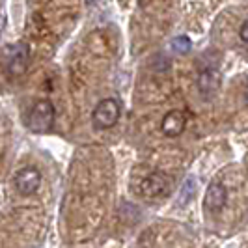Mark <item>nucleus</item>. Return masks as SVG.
<instances>
[{
	"label": "nucleus",
	"instance_id": "nucleus-8",
	"mask_svg": "<svg viewBox=\"0 0 248 248\" xmlns=\"http://www.w3.org/2000/svg\"><path fill=\"white\" fill-rule=\"evenodd\" d=\"M228 202V190L220 181H213L205 192V207L209 211H220Z\"/></svg>",
	"mask_w": 248,
	"mask_h": 248
},
{
	"label": "nucleus",
	"instance_id": "nucleus-9",
	"mask_svg": "<svg viewBox=\"0 0 248 248\" xmlns=\"http://www.w3.org/2000/svg\"><path fill=\"white\" fill-rule=\"evenodd\" d=\"M172 49H174L177 54H186V52H190V39L186 36L175 37L174 41H172Z\"/></svg>",
	"mask_w": 248,
	"mask_h": 248
},
{
	"label": "nucleus",
	"instance_id": "nucleus-5",
	"mask_svg": "<svg viewBox=\"0 0 248 248\" xmlns=\"http://www.w3.org/2000/svg\"><path fill=\"white\" fill-rule=\"evenodd\" d=\"M196 84H198L202 97L211 99L218 93V90L222 86V75L217 67H205L203 71H200Z\"/></svg>",
	"mask_w": 248,
	"mask_h": 248
},
{
	"label": "nucleus",
	"instance_id": "nucleus-7",
	"mask_svg": "<svg viewBox=\"0 0 248 248\" xmlns=\"http://www.w3.org/2000/svg\"><path fill=\"white\" fill-rule=\"evenodd\" d=\"M168 183H170V179H168L166 174H162V172H153V174H149L146 179H142L140 190H142L144 196L155 198V196L162 194V192L168 188Z\"/></svg>",
	"mask_w": 248,
	"mask_h": 248
},
{
	"label": "nucleus",
	"instance_id": "nucleus-2",
	"mask_svg": "<svg viewBox=\"0 0 248 248\" xmlns=\"http://www.w3.org/2000/svg\"><path fill=\"white\" fill-rule=\"evenodd\" d=\"M122 116V105L120 101L107 97V99L99 101L93 108L92 114V122L97 129H112L114 125L120 122Z\"/></svg>",
	"mask_w": 248,
	"mask_h": 248
},
{
	"label": "nucleus",
	"instance_id": "nucleus-4",
	"mask_svg": "<svg viewBox=\"0 0 248 248\" xmlns=\"http://www.w3.org/2000/svg\"><path fill=\"white\" fill-rule=\"evenodd\" d=\"M13 183H15V188H17L19 194L30 196L41 185V172L36 166H25L13 175Z\"/></svg>",
	"mask_w": 248,
	"mask_h": 248
},
{
	"label": "nucleus",
	"instance_id": "nucleus-3",
	"mask_svg": "<svg viewBox=\"0 0 248 248\" xmlns=\"http://www.w3.org/2000/svg\"><path fill=\"white\" fill-rule=\"evenodd\" d=\"M28 62H30V49L25 43L12 45L6 50V67H8V73L13 75V77H19V75L25 73Z\"/></svg>",
	"mask_w": 248,
	"mask_h": 248
},
{
	"label": "nucleus",
	"instance_id": "nucleus-6",
	"mask_svg": "<svg viewBox=\"0 0 248 248\" xmlns=\"http://www.w3.org/2000/svg\"><path fill=\"white\" fill-rule=\"evenodd\" d=\"M185 127H186V116H185V112L183 110L174 108V110H170V112H166V114H164L161 129L166 137L175 138V137H179V135H183Z\"/></svg>",
	"mask_w": 248,
	"mask_h": 248
},
{
	"label": "nucleus",
	"instance_id": "nucleus-11",
	"mask_svg": "<svg viewBox=\"0 0 248 248\" xmlns=\"http://www.w3.org/2000/svg\"><path fill=\"white\" fill-rule=\"evenodd\" d=\"M245 99H247V105H248V84H247V88H245Z\"/></svg>",
	"mask_w": 248,
	"mask_h": 248
},
{
	"label": "nucleus",
	"instance_id": "nucleus-1",
	"mask_svg": "<svg viewBox=\"0 0 248 248\" xmlns=\"http://www.w3.org/2000/svg\"><path fill=\"white\" fill-rule=\"evenodd\" d=\"M54 116H56V110L52 107L50 101H37L36 105L32 107V110L28 114V129L36 135H45L49 133L54 125Z\"/></svg>",
	"mask_w": 248,
	"mask_h": 248
},
{
	"label": "nucleus",
	"instance_id": "nucleus-10",
	"mask_svg": "<svg viewBox=\"0 0 248 248\" xmlns=\"http://www.w3.org/2000/svg\"><path fill=\"white\" fill-rule=\"evenodd\" d=\"M239 36H241L243 41H247L248 43V19L241 25V28H239Z\"/></svg>",
	"mask_w": 248,
	"mask_h": 248
}]
</instances>
